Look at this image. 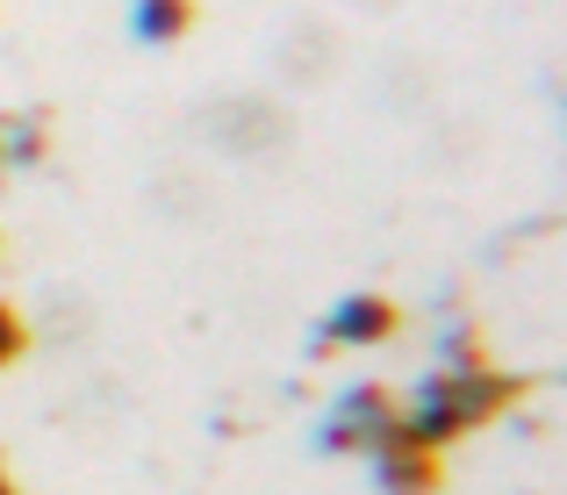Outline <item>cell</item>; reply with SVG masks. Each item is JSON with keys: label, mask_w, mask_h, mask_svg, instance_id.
Wrapping results in <instances>:
<instances>
[{"label": "cell", "mask_w": 567, "mask_h": 495, "mask_svg": "<svg viewBox=\"0 0 567 495\" xmlns=\"http://www.w3.org/2000/svg\"><path fill=\"white\" fill-rule=\"evenodd\" d=\"M525 395V381H511V373H439V381H424V395H416V416L402 431H410L416 445H453L467 439V431H482L496 410H511V402Z\"/></svg>", "instance_id": "6da1fadb"}, {"label": "cell", "mask_w": 567, "mask_h": 495, "mask_svg": "<svg viewBox=\"0 0 567 495\" xmlns=\"http://www.w3.org/2000/svg\"><path fill=\"white\" fill-rule=\"evenodd\" d=\"M395 431H402L395 395H388V388H352V395L338 402V424L323 431V445H331V453H352V445H381V439H395Z\"/></svg>", "instance_id": "7a4b0ae2"}, {"label": "cell", "mask_w": 567, "mask_h": 495, "mask_svg": "<svg viewBox=\"0 0 567 495\" xmlns=\"http://www.w3.org/2000/svg\"><path fill=\"white\" fill-rule=\"evenodd\" d=\"M374 482L381 495H439V453L431 445H416L410 431H395V439H381L374 445Z\"/></svg>", "instance_id": "3957f363"}, {"label": "cell", "mask_w": 567, "mask_h": 495, "mask_svg": "<svg viewBox=\"0 0 567 495\" xmlns=\"http://www.w3.org/2000/svg\"><path fill=\"white\" fill-rule=\"evenodd\" d=\"M395 323H402V309L388 302V295H352V302L331 309L338 344H381V338H395Z\"/></svg>", "instance_id": "277c9868"}, {"label": "cell", "mask_w": 567, "mask_h": 495, "mask_svg": "<svg viewBox=\"0 0 567 495\" xmlns=\"http://www.w3.org/2000/svg\"><path fill=\"white\" fill-rule=\"evenodd\" d=\"M194 0H137V14H130V22H137V37L144 43H181L187 29H194Z\"/></svg>", "instance_id": "5b68a950"}, {"label": "cell", "mask_w": 567, "mask_h": 495, "mask_svg": "<svg viewBox=\"0 0 567 495\" xmlns=\"http://www.w3.org/2000/svg\"><path fill=\"white\" fill-rule=\"evenodd\" d=\"M22 352H29V330L14 317V302H0V367H14Z\"/></svg>", "instance_id": "8992f818"}, {"label": "cell", "mask_w": 567, "mask_h": 495, "mask_svg": "<svg viewBox=\"0 0 567 495\" xmlns=\"http://www.w3.org/2000/svg\"><path fill=\"white\" fill-rule=\"evenodd\" d=\"M0 495H8V467H0Z\"/></svg>", "instance_id": "52a82bcc"}, {"label": "cell", "mask_w": 567, "mask_h": 495, "mask_svg": "<svg viewBox=\"0 0 567 495\" xmlns=\"http://www.w3.org/2000/svg\"><path fill=\"white\" fill-rule=\"evenodd\" d=\"M8 495H14V488H8Z\"/></svg>", "instance_id": "ba28073f"}]
</instances>
